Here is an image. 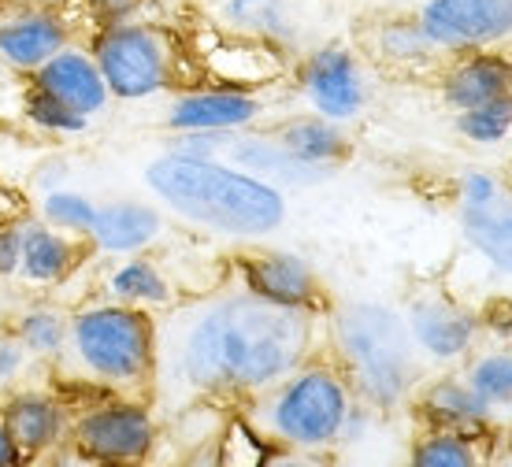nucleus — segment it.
I'll list each match as a JSON object with an SVG mask.
<instances>
[{
  "label": "nucleus",
  "instance_id": "obj_23",
  "mask_svg": "<svg viewBox=\"0 0 512 467\" xmlns=\"http://www.w3.org/2000/svg\"><path fill=\"white\" fill-rule=\"evenodd\" d=\"M19 115H23L34 130L52 134V138H78V134L90 130V119H86V115L71 112L64 101H56L45 89L30 86V82H23V89H19Z\"/></svg>",
  "mask_w": 512,
  "mask_h": 467
},
{
  "label": "nucleus",
  "instance_id": "obj_10",
  "mask_svg": "<svg viewBox=\"0 0 512 467\" xmlns=\"http://www.w3.org/2000/svg\"><path fill=\"white\" fill-rule=\"evenodd\" d=\"M64 45H71V23L64 12L12 4V12L0 15V64L15 78H30Z\"/></svg>",
  "mask_w": 512,
  "mask_h": 467
},
{
  "label": "nucleus",
  "instance_id": "obj_6",
  "mask_svg": "<svg viewBox=\"0 0 512 467\" xmlns=\"http://www.w3.org/2000/svg\"><path fill=\"white\" fill-rule=\"evenodd\" d=\"M90 52L112 101H149L167 93L179 78V45L164 26L138 19L101 26Z\"/></svg>",
  "mask_w": 512,
  "mask_h": 467
},
{
  "label": "nucleus",
  "instance_id": "obj_22",
  "mask_svg": "<svg viewBox=\"0 0 512 467\" xmlns=\"http://www.w3.org/2000/svg\"><path fill=\"white\" fill-rule=\"evenodd\" d=\"M461 227L475 253H483L498 271L512 275V212L498 208V201L487 208H464Z\"/></svg>",
  "mask_w": 512,
  "mask_h": 467
},
{
  "label": "nucleus",
  "instance_id": "obj_14",
  "mask_svg": "<svg viewBox=\"0 0 512 467\" xmlns=\"http://www.w3.org/2000/svg\"><path fill=\"white\" fill-rule=\"evenodd\" d=\"M242 282L245 290L260 301L282 304V308H301L312 312V304L320 301V282L308 260L294 253H253L242 260Z\"/></svg>",
  "mask_w": 512,
  "mask_h": 467
},
{
  "label": "nucleus",
  "instance_id": "obj_24",
  "mask_svg": "<svg viewBox=\"0 0 512 467\" xmlns=\"http://www.w3.org/2000/svg\"><path fill=\"white\" fill-rule=\"evenodd\" d=\"M15 338L26 345V353L34 356L38 364H56L60 353H64L67 341V316L60 308H49V304H38L19 316L15 323Z\"/></svg>",
  "mask_w": 512,
  "mask_h": 467
},
{
  "label": "nucleus",
  "instance_id": "obj_40",
  "mask_svg": "<svg viewBox=\"0 0 512 467\" xmlns=\"http://www.w3.org/2000/svg\"><path fill=\"white\" fill-rule=\"evenodd\" d=\"M498 467H512V460H501V464Z\"/></svg>",
  "mask_w": 512,
  "mask_h": 467
},
{
  "label": "nucleus",
  "instance_id": "obj_8",
  "mask_svg": "<svg viewBox=\"0 0 512 467\" xmlns=\"http://www.w3.org/2000/svg\"><path fill=\"white\" fill-rule=\"evenodd\" d=\"M416 23L435 49L475 52L512 34V0H427Z\"/></svg>",
  "mask_w": 512,
  "mask_h": 467
},
{
  "label": "nucleus",
  "instance_id": "obj_9",
  "mask_svg": "<svg viewBox=\"0 0 512 467\" xmlns=\"http://www.w3.org/2000/svg\"><path fill=\"white\" fill-rule=\"evenodd\" d=\"M297 78H301V89L316 115L331 119V123H346L364 108V78H360L353 52L342 45H323V49L308 52Z\"/></svg>",
  "mask_w": 512,
  "mask_h": 467
},
{
  "label": "nucleus",
  "instance_id": "obj_33",
  "mask_svg": "<svg viewBox=\"0 0 512 467\" xmlns=\"http://www.w3.org/2000/svg\"><path fill=\"white\" fill-rule=\"evenodd\" d=\"M19 253H23V230H19V223L0 227V278L19 275Z\"/></svg>",
  "mask_w": 512,
  "mask_h": 467
},
{
  "label": "nucleus",
  "instance_id": "obj_2",
  "mask_svg": "<svg viewBox=\"0 0 512 467\" xmlns=\"http://www.w3.org/2000/svg\"><path fill=\"white\" fill-rule=\"evenodd\" d=\"M145 186L182 223L227 238H268L286 223V197L279 186L208 156L164 152L145 167Z\"/></svg>",
  "mask_w": 512,
  "mask_h": 467
},
{
  "label": "nucleus",
  "instance_id": "obj_16",
  "mask_svg": "<svg viewBox=\"0 0 512 467\" xmlns=\"http://www.w3.org/2000/svg\"><path fill=\"white\" fill-rule=\"evenodd\" d=\"M23 230V253H19V278L30 286H56L75 275L82 264V238H71L64 230H52L41 219L19 223Z\"/></svg>",
  "mask_w": 512,
  "mask_h": 467
},
{
  "label": "nucleus",
  "instance_id": "obj_34",
  "mask_svg": "<svg viewBox=\"0 0 512 467\" xmlns=\"http://www.w3.org/2000/svg\"><path fill=\"white\" fill-rule=\"evenodd\" d=\"M498 201V186L490 175H468L464 178V208H487Z\"/></svg>",
  "mask_w": 512,
  "mask_h": 467
},
{
  "label": "nucleus",
  "instance_id": "obj_13",
  "mask_svg": "<svg viewBox=\"0 0 512 467\" xmlns=\"http://www.w3.org/2000/svg\"><path fill=\"white\" fill-rule=\"evenodd\" d=\"M30 86L45 89L49 97L64 101L71 112L86 115L93 123V115H101L108 104H112V93L104 86V75L97 60H93L90 49L82 45H64V49L49 56L45 64L34 71L30 78H23Z\"/></svg>",
  "mask_w": 512,
  "mask_h": 467
},
{
  "label": "nucleus",
  "instance_id": "obj_11",
  "mask_svg": "<svg viewBox=\"0 0 512 467\" xmlns=\"http://www.w3.org/2000/svg\"><path fill=\"white\" fill-rule=\"evenodd\" d=\"M0 419L12 434L15 449H19V460H38V456L52 453L71 427L67 404L56 393L34 390V386L8 393L0 404Z\"/></svg>",
  "mask_w": 512,
  "mask_h": 467
},
{
  "label": "nucleus",
  "instance_id": "obj_3",
  "mask_svg": "<svg viewBox=\"0 0 512 467\" xmlns=\"http://www.w3.org/2000/svg\"><path fill=\"white\" fill-rule=\"evenodd\" d=\"M60 371L78 386L104 393L145 390L156 379V319L119 301L90 304L67 316Z\"/></svg>",
  "mask_w": 512,
  "mask_h": 467
},
{
  "label": "nucleus",
  "instance_id": "obj_29",
  "mask_svg": "<svg viewBox=\"0 0 512 467\" xmlns=\"http://www.w3.org/2000/svg\"><path fill=\"white\" fill-rule=\"evenodd\" d=\"M412 467H475V453L453 430L435 434L412 453Z\"/></svg>",
  "mask_w": 512,
  "mask_h": 467
},
{
  "label": "nucleus",
  "instance_id": "obj_25",
  "mask_svg": "<svg viewBox=\"0 0 512 467\" xmlns=\"http://www.w3.org/2000/svg\"><path fill=\"white\" fill-rule=\"evenodd\" d=\"M427 412L446 423L449 430L457 427H483L490 419V404L472 390V386H457V382H442L427 397Z\"/></svg>",
  "mask_w": 512,
  "mask_h": 467
},
{
  "label": "nucleus",
  "instance_id": "obj_39",
  "mask_svg": "<svg viewBox=\"0 0 512 467\" xmlns=\"http://www.w3.org/2000/svg\"><path fill=\"white\" fill-rule=\"evenodd\" d=\"M56 467H101V464H90V460H82V456H78V453H71V456H67V460H60V464H56Z\"/></svg>",
  "mask_w": 512,
  "mask_h": 467
},
{
  "label": "nucleus",
  "instance_id": "obj_27",
  "mask_svg": "<svg viewBox=\"0 0 512 467\" xmlns=\"http://www.w3.org/2000/svg\"><path fill=\"white\" fill-rule=\"evenodd\" d=\"M457 130L468 141H479V145L501 141L512 130V93L494 97L479 108H468V112H457Z\"/></svg>",
  "mask_w": 512,
  "mask_h": 467
},
{
  "label": "nucleus",
  "instance_id": "obj_28",
  "mask_svg": "<svg viewBox=\"0 0 512 467\" xmlns=\"http://www.w3.org/2000/svg\"><path fill=\"white\" fill-rule=\"evenodd\" d=\"M468 386H472L490 408H494V404H512V356L509 353L483 356V360L472 367Z\"/></svg>",
  "mask_w": 512,
  "mask_h": 467
},
{
  "label": "nucleus",
  "instance_id": "obj_37",
  "mask_svg": "<svg viewBox=\"0 0 512 467\" xmlns=\"http://www.w3.org/2000/svg\"><path fill=\"white\" fill-rule=\"evenodd\" d=\"M15 4H23V8H41V12H64L71 0H15Z\"/></svg>",
  "mask_w": 512,
  "mask_h": 467
},
{
  "label": "nucleus",
  "instance_id": "obj_5",
  "mask_svg": "<svg viewBox=\"0 0 512 467\" xmlns=\"http://www.w3.org/2000/svg\"><path fill=\"white\" fill-rule=\"evenodd\" d=\"M256 397V427L294 449L331 445L349 416L346 382L327 367H297Z\"/></svg>",
  "mask_w": 512,
  "mask_h": 467
},
{
  "label": "nucleus",
  "instance_id": "obj_15",
  "mask_svg": "<svg viewBox=\"0 0 512 467\" xmlns=\"http://www.w3.org/2000/svg\"><path fill=\"white\" fill-rule=\"evenodd\" d=\"M164 234V215L160 208L145 201H104L97 204L90 223V241L104 256H138Z\"/></svg>",
  "mask_w": 512,
  "mask_h": 467
},
{
  "label": "nucleus",
  "instance_id": "obj_4",
  "mask_svg": "<svg viewBox=\"0 0 512 467\" xmlns=\"http://www.w3.org/2000/svg\"><path fill=\"white\" fill-rule=\"evenodd\" d=\"M334 341L349 379L379 408L397 404L416 382V341L386 304L353 301L334 316Z\"/></svg>",
  "mask_w": 512,
  "mask_h": 467
},
{
  "label": "nucleus",
  "instance_id": "obj_26",
  "mask_svg": "<svg viewBox=\"0 0 512 467\" xmlns=\"http://www.w3.org/2000/svg\"><path fill=\"white\" fill-rule=\"evenodd\" d=\"M93 212H97V201H90L86 193L67 190V186H56L41 197V223H49L52 230H64L71 238H82L90 234Z\"/></svg>",
  "mask_w": 512,
  "mask_h": 467
},
{
  "label": "nucleus",
  "instance_id": "obj_20",
  "mask_svg": "<svg viewBox=\"0 0 512 467\" xmlns=\"http://www.w3.org/2000/svg\"><path fill=\"white\" fill-rule=\"evenodd\" d=\"M104 290H108L112 301L134 304V308H145V312H153V308H167V304L175 301V290H171L167 275L160 271V264L145 260L141 253L123 256V260L108 271Z\"/></svg>",
  "mask_w": 512,
  "mask_h": 467
},
{
  "label": "nucleus",
  "instance_id": "obj_7",
  "mask_svg": "<svg viewBox=\"0 0 512 467\" xmlns=\"http://www.w3.org/2000/svg\"><path fill=\"white\" fill-rule=\"evenodd\" d=\"M71 453L101 467H141L156 449V419L149 404L108 393L71 416Z\"/></svg>",
  "mask_w": 512,
  "mask_h": 467
},
{
  "label": "nucleus",
  "instance_id": "obj_18",
  "mask_svg": "<svg viewBox=\"0 0 512 467\" xmlns=\"http://www.w3.org/2000/svg\"><path fill=\"white\" fill-rule=\"evenodd\" d=\"M216 19L227 34L253 38L264 45H290L297 38V8L290 0H219Z\"/></svg>",
  "mask_w": 512,
  "mask_h": 467
},
{
  "label": "nucleus",
  "instance_id": "obj_17",
  "mask_svg": "<svg viewBox=\"0 0 512 467\" xmlns=\"http://www.w3.org/2000/svg\"><path fill=\"white\" fill-rule=\"evenodd\" d=\"M412 341L427 349L438 360H449V356H461L475 338V319L457 308L446 297H420L412 301L409 319H405Z\"/></svg>",
  "mask_w": 512,
  "mask_h": 467
},
{
  "label": "nucleus",
  "instance_id": "obj_19",
  "mask_svg": "<svg viewBox=\"0 0 512 467\" xmlns=\"http://www.w3.org/2000/svg\"><path fill=\"white\" fill-rule=\"evenodd\" d=\"M505 93H512V60L483 49L464 56L461 64L446 75V86H442V97L453 112L479 108V104L505 97Z\"/></svg>",
  "mask_w": 512,
  "mask_h": 467
},
{
  "label": "nucleus",
  "instance_id": "obj_36",
  "mask_svg": "<svg viewBox=\"0 0 512 467\" xmlns=\"http://www.w3.org/2000/svg\"><path fill=\"white\" fill-rule=\"evenodd\" d=\"M23 460H19V449H15L12 434H8V427H4V419H0V467H19Z\"/></svg>",
  "mask_w": 512,
  "mask_h": 467
},
{
  "label": "nucleus",
  "instance_id": "obj_38",
  "mask_svg": "<svg viewBox=\"0 0 512 467\" xmlns=\"http://www.w3.org/2000/svg\"><path fill=\"white\" fill-rule=\"evenodd\" d=\"M264 467H312L308 460H297V456H282V460H268Z\"/></svg>",
  "mask_w": 512,
  "mask_h": 467
},
{
  "label": "nucleus",
  "instance_id": "obj_1",
  "mask_svg": "<svg viewBox=\"0 0 512 467\" xmlns=\"http://www.w3.org/2000/svg\"><path fill=\"white\" fill-rule=\"evenodd\" d=\"M312 345V316L223 293L156 323V379L186 397H245L294 375Z\"/></svg>",
  "mask_w": 512,
  "mask_h": 467
},
{
  "label": "nucleus",
  "instance_id": "obj_31",
  "mask_svg": "<svg viewBox=\"0 0 512 467\" xmlns=\"http://www.w3.org/2000/svg\"><path fill=\"white\" fill-rule=\"evenodd\" d=\"M78 8H82V12H86V19L101 30V26L134 19V12L141 8V0H78Z\"/></svg>",
  "mask_w": 512,
  "mask_h": 467
},
{
  "label": "nucleus",
  "instance_id": "obj_35",
  "mask_svg": "<svg viewBox=\"0 0 512 467\" xmlns=\"http://www.w3.org/2000/svg\"><path fill=\"white\" fill-rule=\"evenodd\" d=\"M19 89H23V78H15L8 67L0 64V115H4V108H8V101L19 104Z\"/></svg>",
  "mask_w": 512,
  "mask_h": 467
},
{
  "label": "nucleus",
  "instance_id": "obj_12",
  "mask_svg": "<svg viewBox=\"0 0 512 467\" xmlns=\"http://www.w3.org/2000/svg\"><path fill=\"white\" fill-rule=\"evenodd\" d=\"M256 115H260V101L253 89H182L167 108V127L175 134H219V130H245L249 123H256Z\"/></svg>",
  "mask_w": 512,
  "mask_h": 467
},
{
  "label": "nucleus",
  "instance_id": "obj_30",
  "mask_svg": "<svg viewBox=\"0 0 512 467\" xmlns=\"http://www.w3.org/2000/svg\"><path fill=\"white\" fill-rule=\"evenodd\" d=\"M38 367V360L26 353V345L15 338V330H0V393L23 390L30 371Z\"/></svg>",
  "mask_w": 512,
  "mask_h": 467
},
{
  "label": "nucleus",
  "instance_id": "obj_21",
  "mask_svg": "<svg viewBox=\"0 0 512 467\" xmlns=\"http://www.w3.org/2000/svg\"><path fill=\"white\" fill-rule=\"evenodd\" d=\"M275 138L294 152L297 160H305L312 167L334 171V164H342L349 152V138L342 134L338 123L323 119V115H308V119H290Z\"/></svg>",
  "mask_w": 512,
  "mask_h": 467
},
{
  "label": "nucleus",
  "instance_id": "obj_32",
  "mask_svg": "<svg viewBox=\"0 0 512 467\" xmlns=\"http://www.w3.org/2000/svg\"><path fill=\"white\" fill-rule=\"evenodd\" d=\"M427 49H435L431 41L423 38L420 23H394L390 30H386V52L390 56H423Z\"/></svg>",
  "mask_w": 512,
  "mask_h": 467
}]
</instances>
